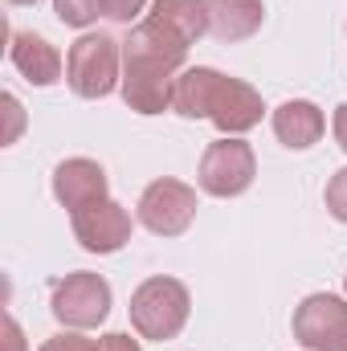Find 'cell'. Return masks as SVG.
Listing matches in <instances>:
<instances>
[{"label": "cell", "mask_w": 347, "mask_h": 351, "mask_svg": "<svg viewBox=\"0 0 347 351\" xmlns=\"http://www.w3.org/2000/svg\"><path fill=\"white\" fill-rule=\"evenodd\" d=\"M4 110H8V119H12V135H8V143H12L16 131H21V102H16L12 94H4Z\"/></svg>", "instance_id": "44dd1931"}, {"label": "cell", "mask_w": 347, "mask_h": 351, "mask_svg": "<svg viewBox=\"0 0 347 351\" xmlns=\"http://www.w3.org/2000/svg\"><path fill=\"white\" fill-rule=\"evenodd\" d=\"M49 311H53V319L62 327L90 331V327H98L110 315V286H106L102 274H90V269L66 274L49 290Z\"/></svg>", "instance_id": "277c9868"}, {"label": "cell", "mask_w": 347, "mask_h": 351, "mask_svg": "<svg viewBox=\"0 0 347 351\" xmlns=\"http://www.w3.org/2000/svg\"><path fill=\"white\" fill-rule=\"evenodd\" d=\"M188 58V41H180L160 21H139L123 41V102L139 114L172 110L176 74Z\"/></svg>", "instance_id": "6da1fadb"}, {"label": "cell", "mask_w": 347, "mask_h": 351, "mask_svg": "<svg viewBox=\"0 0 347 351\" xmlns=\"http://www.w3.org/2000/svg\"><path fill=\"white\" fill-rule=\"evenodd\" d=\"M143 4H147V0H102V16H110V21H119V25H131V21L143 12Z\"/></svg>", "instance_id": "d6986e66"}, {"label": "cell", "mask_w": 347, "mask_h": 351, "mask_svg": "<svg viewBox=\"0 0 347 351\" xmlns=\"http://www.w3.org/2000/svg\"><path fill=\"white\" fill-rule=\"evenodd\" d=\"M327 208H331L335 221L347 225V168H339L331 176V184H327Z\"/></svg>", "instance_id": "ac0fdd59"}, {"label": "cell", "mask_w": 347, "mask_h": 351, "mask_svg": "<svg viewBox=\"0 0 347 351\" xmlns=\"http://www.w3.org/2000/svg\"><path fill=\"white\" fill-rule=\"evenodd\" d=\"M196 217V188L180 180H152L139 196V221L156 237H180Z\"/></svg>", "instance_id": "8992f818"}, {"label": "cell", "mask_w": 347, "mask_h": 351, "mask_svg": "<svg viewBox=\"0 0 347 351\" xmlns=\"http://www.w3.org/2000/svg\"><path fill=\"white\" fill-rule=\"evenodd\" d=\"M323 127H327L323 110H319L315 102H307V98H290V102H282V106L274 110V135H278V143H286L290 152L315 147L319 135H323Z\"/></svg>", "instance_id": "7c38bea8"}, {"label": "cell", "mask_w": 347, "mask_h": 351, "mask_svg": "<svg viewBox=\"0 0 347 351\" xmlns=\"http://www.w3.org/2000/svg\"><path fill=\"white\" fill-rule=\"evenodd\" d=\"M335 139H339V147L347 152V102L335 110Z\"/></svg>", "instance_id": "7402d4cb"}, {"label": "cell", "mask_w": 347, "mask_h": 351, "mask_svg": "<svg viewBox=\"0 0 347 351\" xmlns=\"http://www.w3.org/2000/svg\"><path fill=\"white\" fill-rule=\"evenodd\" d=\"M4 331H8V351H21V348H25V343H21V327H16L12 319L4 323Z\"/></svg>", "instance_id": "603a6c76"}, {"label": "cell", "mask_w": 347, "mask_h": 351, "mask_svg": "<svg viewBox=\"0 0 347 351\" xmlns=\"http://www.w3.org/2000/svg\"><path fill=\"white\" fill-rule=\"evenodd\" d=\"M254 176H258L254 147L241 143L237 135H225V139L208 143L204 156H200V188L208 196H221V200L241 196L254 184Z\"/></svg>", "instance_id": "5b68a950"}, {"label": "cell", "mask_w": 347, "mask_h": 351, "mask_svg": "<svg viewBox=\"0 0 347 351\" xmlns=\"http://www.w3.org/2000/svg\"><path fill=\"white\" fill-rule=\"evenodd\" d=\"M8 58H12V66L21 70V78L33 82V86H53V82L62 78V53H58L41 33H12Z\"/></svg>", "instance_id": "8fae6325"}, {"label": "cell", "mask_w": 347, "mask_h": 351, "mask_svg": "<svg viewBox=\"0 0 347 351\" xmlns=\"http://www.w3.org/2000/svg\"><path fill=\"white\" fill-rule=\"evenodd\" d=\"M217 82H221V74H217L213 66H192V70H184L172 86V110L180 119H208Z\"/></svg>", "instance_id": "5bb4252c"}, {"label": "cell", "mask_w": 347, "mask_h": 351, "mask_svg": "<svg viewBox=\"0 0 347 351\" xmlns=\"http://www.w3.org/2000/svg\"><path fill=\"white\" fill-rule=\"evenodd\" d=\"M294 339L307 351H339L347 339V302L339 294H311L294 306Z\"/></svg>", "instance_id": "52a82bcc"}, {"label": "cell", "mask_w": 347, "mask_h": 351, "mask_svg": "<svg viewBox=\"0 0 347 351\" xmlns=\"http://www.w3.org/2000/svg\"><path fill=\"white\" fill-rule=\"evenodd\" d=\"M53 12L70 29H86L102 16V0H53Z\"/></svg>", "instance_id": "2e32d148"}, {"label": "cell", "mask_w": 347, "mask_h": 351, "mask_svg": "<svg viewBox=\"0 0 347 351\" xmlns=\"http://www.w3.org/2000/svg\"><path fill=\"white\" fill-rule=\"evenodd\" d=\"M106 192H110V180H106V172L94 160L78 156V160L58 164V172H53V196L70 213H82V208L98 204V200H110Z\"/></svg>", "instance_id": "30bf717a"}, {"label": "cell", "mask_w": 347, "mask_h": 351, "mask_svg": "<svg viewBox=\"0 0 347 351\" xmlns=\"http://www.w3.org/2000/svg\"><path fill=\"white\" fill-rule=\"evenodd\" d=\"M339 351H347V339H344V348H339Z\"/></svg>", "instance_id": "d4e9b609"}, {"label": "cell", "mask_w": 347, "mask_h": 351, "mask_svg": "<svg viewBox=\"0 0 347 351\" xmlns=\"http://www.w3.org/2000/svg\"><path fill=\"white\" fill-rule=\"evenodd\" d=\"M265 21V4L261 0H208V33L217 41H246L254 37Z\"/></svg>", "instance_id": "4fadbf2b"}, {"label": "cell", "mask_w": 347, "mask_h": 351, "mask_svg": "<svg viewBox=\"0 0 347 351\" xmlns=\"http://www.w3.org/2000/svg\"><path fill=\"white\" fill-rule=\"evenodd\" d=\"M261 110H265L261 94L250 82L221 74V82L213 90V106H208V119L217 123L221 135H246V131H254L261 123Z\"/></svg>", "instance_id": "9c48e42d"}, {"label": "cell", "mask_w": 347, "mask_h": 351, "mask_svg": "<svg viewBox=\"0 0 347 351\" xmlns=\"http://www.w3.org/2000/svg\"><path fill=\"white\" fill-rule=\"evenodd\" d=\"M37 351H102V343L98 339H86L82 331H62V335L45 339Z\"/></svg>", "instance_id": "e0dca14e"}, {"label": "cell", "mask_w": 347, "mask_h": 351, "mask_svg": "<svg viewBox=\"0 0 347 351\" xmlns=\"http://www.w3.org/2000/svg\"><path fill=\"white\" fill-rule=\"evenodd\" d=\"M188 311H192V298H188L184 282H176V278H147L131 294V327L156 343H168L184 331Z\"/></svg>", "instance_id": "3957f363"}, {"label": "cell", "mask_w": 347, "mask_h": 351, "mask_svg": "<svg viewBox=\"0 0 347 351\" xmlns=\"http://www.w3.org/2000/svg\"><path fill=\"white\" fill-rule=\"evenodd\" d=\"M74 237L90 254H119L131 241V213L119 200H98L74 213Z\"/></svg>", "instance_id": "ba28073f"}, {"label": "cell", "mask_w": 347, "mask_h": 351, "mask_svg": "<svg viewBox=\"0 0 347 351\" xmlns=\"http://www.w3.org/2000/svg\"><path fill=\"white\" fill-rule=\"evenodd\" d=\"M152 21H160L164 29H172L180 41L196 45L213 25H208V0H156L152 4Z\"/></svg>", "instance_id": "9a60e30c"}, {"label": "cell", "mask_w": 347, "mask_h": 351, "mask_svg": "<svg viewBox=\"0 0 347 351\" xmlns=\"http://www.w3.org/2000/svg\"><path fill=\"white\" fill-rule=\"evenodd\" d=\"M98 343H102V351H143L139 339H131V335H123V331H110V335H102Z\"/></svg>", "instance_id": "ffe728a7"}, {"label": "cell", "mask_w": 347, "mask_h": 351, "mask_svg": "<svg viewBox=\"0 0 347 351\" xmlns=\"http://www.w3.org/2000/svg\"><path fill=\"white\" fill-rule=\"evenodd\" d=\"M12 4H37V0H12Z\"/></svg>", "instance_id": "cb8c5ba5"}, {"label": "cell", "mask_w": 347, "mask_h": 351, "mask_svg": "<svg viewBox=\"0 0 347 351\" xmlns=\"http://www.w3.org/2000/svg\"><path fill=\"white\" fill-rule=\"evenodd\" d=\"M66 82L78 98H106L123 86V41L110 33H82L66 53Z\"/></svg>", "instance_id": "7a4b0ae2"}]
</instances>
